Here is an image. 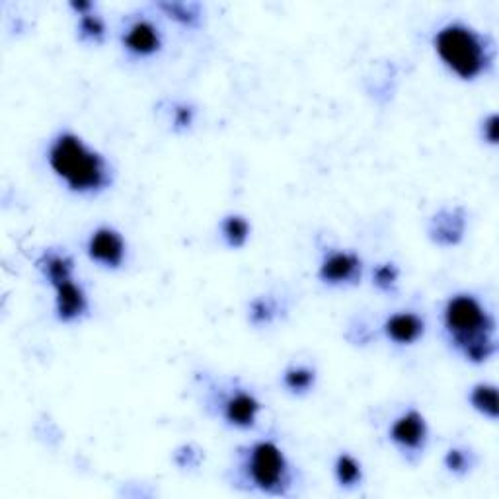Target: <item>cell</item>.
I'll return each mask as SVG.
<instances>
[{"instance_id":"6da1fadb","label":"cell","mask_w":499,"mask_h":499,"mask_svg":"<svg viewBox=\"0 0 499 499\" xmlns=\"http://www.w3.org/2000/svg\"><path fill=\"white\" fill-rule=\"evenodd\" d=\"M45 160L55 178L78 198H100L113 185L110 160L74 131H58L49 141Z\"/></svg>"},{"instance_id":"7a4b0ae2","label":"cell","mask_w":499,"mask_h":499,"mask_svg":"<svg viewBox=\"0 0 499 499\" xmlns=\"http://www.w3.org/2000/svg\"><path fill=\"white\" fill-rule=\"evenodd\" d=\"M443 336L455 354L472 365H484L497 354L494 312L474 292H455L441 310Z\"/></svg>"},{"instance_id":"3957f363","label":"cell","mask_w":499,"mask_h":499,"mask_svg":"<svg viewBox=\"0 0 499 499\" xmlns=\"http://www.w3.org/2000/svg\"><path fill=\"white\" fill-rule=\"evenodd\" d=\"M232 487L269 497H289L297 486V468L273 439L240 445L229 468Z\"/></svg>"},{"instance_id":"277c9868","label":"cell","mask_w":499,"mask_h":499,"mask_svg":"<svg viewBox=\"0 0 499 499\" xmlns=\"http://www.w3.org/2000/svg\"><path fill=\"white\" fill-rule=\"evenodd\" d=\"M432 47L447 71L463 82H476L494 71L497 55L494 37L461 19L437 27Z\"/></svg>"},{"instance_id":"5b68a950","label":"cell","mask_w":499,"mask_h":499,"mask_svg":"<svg viewBox=\"0 0 499 499\" xmlns=\"http://www.w3.org/2000/svg\"><path fill=\"white\" fill-rule=\"evenodd\" d=\"M35 269L55 291V318L61 324H76L90 315V300L74 279V260L63 250H43L35 258Z\"/></svg>"},{"instance_id":"8992f818","label":"cell","mask_w":499,"mask_h":499,"mask_svg":"<svg viewBox=\"0 0 499 499\" xmlns=\"http://www.w3.org/2000/svg\"><path fill=\"white\" fill-rule=\"evenodd\" d=\"M203 408L211 417L238 432L256 429L263 412L261 400L238 378L209 380L203 388Z\"/></svg>"},{"instance_id":"52a82bcc","label":"cell","mask_w":499,"mask_h":499,"mask_svg":"<svg viewBox=\"0 0 499 499\" xmlns=\"http://www.w3.org/2000/svg\"><path fill=\"white\" fill-rule=\"evenodd\" d=\"M429 424L425 416L416 408H408L393 419L388 427V441L393 443L396 453L408 464H417L429 447Z\"/></svg>"},{"instance_id":"ba28073f","label":"cell","mask_w":499,"mask_h":499,"mask_svg":"<svg viewBox=\"0 0 499 499\" xmlns=\"http://www.w3.org/2000/svg\"><path fill=\"white\" fill-rule=\"evenodd\" d=\"M120 42L127 57L133 61H149L164 49V34L154 18L139 14L125 19Z\"/></svg>"},{"instance_id":"9c48e42d","label":"cell","mask_w":499,"mask_h":499,"mask_svg":"<svg viewBox=\"0 0 499 499\" xmlns=\"http://www.w3.org/2000/svg\"><path fill=\"white\" fill-rule=\"evenodd\" d=\"M363 258L354 250L326 248L322 252L318 279L328 287H355L363 279Z\"/></svg>"},{"instance_id":"30bf717a","label":"cell","mask_w":499,"mask_h":499,"mask_svg":"<svg viewBox=\"0 0 499 499\" xmlns=\"http://www.w3.org/2000/svg\"><path fill=\"white\" fill-rule=\"evenodd\" d=\"M86 256L97 268L120 271L127 261V240L112 224H100L86 240Z\"/></svg>"},{"instance_id":"8fae6325","label":"cell","mask_w":499,"mask_h":499,"mask_svg":"<svg viewBox=\"0 0 499 499\" xmlns=\"http://www.w3.org/2000/svg\"><path fill=\"white\" fill-rule=\"evenodd\" d=\"M468 213L461 205L437 209L427 221V238L439 248H455L466 237Z\"/></svg>"},{"instance_id":"7c38bea8","label":"cell","mask_w":499,"mask_h":499,"mask_svg":"<svg viewBox=\"0 0 499 499\" xmlns=\"http://www.w3.org/2000/svg\"><path fill=\"white\" fill-rule=\"evenodd\" d=\"M383 336L398 347H409L422 341L427 331L425 318L414 310H398L388 315L380 326Z\"/></svg>"},{"instance_id":"4fadbf2b","label":"cell","mask_w":499,"mask_h":499,"mask_svg":"<svg viewBox=\"0 0 499 499\" xmlns=\"http://www.w3.org/2000/svg\"><path fill=\"white\" fill-rule=\"evenodd\" d=\"M318 370L307 363H292L281 375V385L292 396H307L316 388Z\"/></svg>"},{"instance_id":"5bb4252c","label":"cell","mask_w":499,"mask_h":499,"mask_svg":"<svg viewBox=\"0 0 499 499\" xmlns=\"http://www.w3.org/2000/svg\"><path fill=\"white\" fill-rule=\"evenodd\" d=\"M334 478L341 490L351 492L365 482V471L355 455L341 451L334 461Z\"/></svg>"},{"instance_id":"9a60e30c","label":"cell","mask_w":499,"mask_h":499,"mask_svg":"<svg viewBox=\"0 0 499 499\" xmlns=\"http://www.w3.org/2000/svg\"><path fill=\"white\" fill-rule=\"evenodd\" d=\"M219 234L224 246L230 250H240L248 244L252 237V224L240 213H229L219 222Z\"/></svg>"},{"instance_id":"2e32d148","label":"cell","mask_w":499,"mask_h":499,"mask_svg":"<svg viewBox=\"0 0 499 499\" xmlns=\"http://www.w3.org/2000/svg\"><path fill=\"white\" fill-rule=\"evenodd\" d=\"M281 312H285L283 302L273 295L253 297L248 305V322L253 328H268L276 324Z\"/></svg>"},{"instance_id":"e0dca14e","label":"cell","mask_w":499,"mask_h":499,"mask_svg":"<svg viewBox=\"0 0 499 499\" xmlns=\"http://www.w3.org/2000/svg\"><path fill=\"white\" fill-rule=\"evenodd\" d=\"M367 92L373 96L378 104L388 102L396 88V71L393 65H375L373 71L367 74Z\"/></svg>"},{"instance_id":"ac0fdd59","label":"cell","mask_w":499,"mask_h":499,"mask_svg":"<svg viewBox=\"0 0 499 499\" xmlns=\"http://www.w3.org/2000/svg\"><path fill=\"white\" fill-rule=\"evenodd\" d=\"M468 404L474 412L480 414L482 417L495 422L499 416V406H497V386L490 383H478L471 388L468 393Z\"/></svg>"},{"instance_id":"d6986e66","label":"cell","mask_w":499,"mask_h":499,"mask_svg":"<svg viewBox=\"0 0 499 499\" xmlns=\"http://www.w3.org/2000/svg\"><path fill=\"white\" fill-rule=\"evenodd\" d=\"M76 37L84 45H102L107 37L105 19L96 12V8L90 12H84L78 16L76 22Z\"/></svg>"},{"instance_id":"ffe728a7","label":"cell","mask_w":499,"mask_h":499,"mask_svg":"<svg viewBox=\"0 0 499 499\" xmlns=\"http://www.w3.org/2000/svg\"><path fill=\"white\" fill-rule=\"evenodd\" d=\"M476 464H478L476 453L472 451V448H468L464 445L451 447L443 456L445 471L455 478H466L474 471Z\"/></svg>"},{"instance_id":"44dd1931","label":"cell","mask_w":499,"mask_h":499,"mask_svg":"<svg viewBox=\"0 0 499 499\" xmlns=\"http://www.w3.org/2000/svg\"><path fill=\"white\" fill-rule=\"evenodd\" d=\"M156 10L183 27H198L203 18V8L198 3H159Z\"/></svg>"},{"instance_id":"7402d4cb","label":"cell","mask_w":499,"mask_h":499,"mask_svg":"<svg viewBox=\"0 0 499 499\" xmlns=\"http://www.w3.org/2000/svg\"><path fill=\"white\" fill-rule=\"evenodd\" d=\"M400 283V268L394 261H385L378 263L373 269V287L383 292V295H393L398 291Z\"/></svg>"},{"instance_id":"603a6c76","label":"cell","mask_w":499,"mask_h":499,"mask_svg":"<svg viewBox=\"0 0 499 499\" xmlns=\"http://www.w3.org/2000/svg\"><path fill=\"white\" fill-rule=\"evenodd\" d=\"M195 117H198V110L190 102H172L168 107V123L174 133H185L190 131Z\"/></svg>"},{"instance_id":"cb8c5ba5","label":"cell","mask_w":499,"mask_h":499,"mask_svg":"<svg viewBox=\"0 0 499 499\" xmlns=\"http://www.w3.org/2000/svg\"><path fill=\"white\" fill-rule=\"evenodd\" d=\"M201 451L193 445H183L174 453V461L180 468H198L201 463Z\"/></svg>"},{"instance_id":"d4e9b609","label":"cell","mask_w":499,"mask_h":499,"mask_svg":"<svg viewBox=\"0 0 499 499\" xmlns=\"http://www.w3.org/2000/svg\"><path fill=\"white\" fill-rule=\"evenodd\" d=\"M480 136L486 144L497 146V136H499V117L497 113H490L482 120L480 125Z\"/></svg>"}]
</instances>
